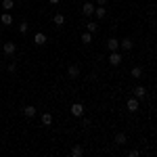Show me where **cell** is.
Listing matches in <instances>:
<instances>
[{
	"instance_id": "6da1fadb",
	"label": "cell",
	"mask_w": 157,
	"mask_h": 157,
	"mask_svg": "<svg viewBox=\"0 0 157 157\" xmlns=\"http://www.w3.org/2000/svg\"><path fill=\"white\" fill-rule=\"evenodd\" d=\"M2 52H4L6 57H15V52H17V44H15V42H4V44H2Z\"/></svg>"
},
{
	"instance_id": "7a4b0ae2",
	"label": "cell",
	"mask_w": 157,
	"mask_h": 157,
	"mask_svg": "<svg viewBox=\"0 0 157 157\" xmlns=\"http://www.w3.org/2000/svg\"><path fill=\"white\" fill-rule=\"evenodd\" d=\"M126 109H128L130 113H136V111H138V98H136V97L128 98V103H126Z\"/></svg>"
},
{
	"instance_id": "3957f363",
	"label": "cell",
	"mask_w": 157,
	"mask_h": 157,
	"mask_svg": "<svg viewBox=\"0 0 157 157\" xmlns=\"http://www.w3.org/2000/svg\"><path fill=\"white\" fill-rule=\"evenodd\" d=\"M121 59H124V57H121L117 50H111V55H109V63H111V65H120Z\"/></svg>"
},
{
	"instance_id": "277c9868",
	"label": "cell",
	"mask_w": 157,
	"mask_h": 157,
	"mask_svg": "<svg viewBox=\"0 0 157 157\" xmlns=\"http://www.w3.org/2000/svg\"><path fill=\"white\" fill-rule=\"evenodd\" d=\"M71 113L75 115V117H82V115H84V105H82V103H73L71 105Z\"/></svg>"
},
{
	"instance_id": "5b68a950",
	"label": "cell",
	"mask_w": 157,
	"mask_h": 157,
	"mask_svg": "<svg viewBox=\"0 0 157 157\" xmlns=\"http://www.w3.org/2000/svg\"><path fill=\"white\" fill-rule=\"evenodd\" d=\"M120 46H121L124 50H132V48H134L132 38H121V40H120Z\"/></svg>"
},
{
	"instance_id": "8992f818",
	"label": "cell",
	"mask_w": 157,
	"mask_h": 157,
	"mask_svg": "<svg viewBox=\"0 0 157 157\" xmlns=\"http://www.w3.org/2000/svg\"><path fill=\"white\" fill-rule=\"evenodd\" d=\"M94 9H97V6H94L92 2H86L84 6H82V13H84L86 17H90V15H94Z\"/></svg>"
},
{
	"instance_id": "52a82bcc",
	"label": "cell",
	"mask_w": 157,
	"mask_h": 157,
	"mask_svg": "<svg viewBox=\"0 0 157 157\" xmlns=\"http://www.w3.org/2000/svg\"><path fill=\"white\" fill-rule=\"evenodd\" d=\"M67 75H69L71 80H75V78L80 75V67H78V65H69V67H67Z\"/></svg>"
},
{
	"instance_id": "ba28073f",
	"label": "cell",
	"mask_w": 157,
	"mask_h": 157,
	"mask_svg": "<svg viewBox=\"0 0 157 157\" xmlns=\"http://www.w3.org/2000/svg\"><path fill=\"white\" fill-rule=\"evenodd\" d=\"M34 44H38V46H44V44H46V36H44L42 32H38L36 36H34Z\"/></svg>"
},
{
	"instance_id": "9c48e42d",
	"label": "cell",
	"mask_w": 157,
	"mask_h": 157,
	"mask_svg": "<svg viewBox=\"0 0 157 157\" xmlns=\"http://www.w3.org/2000/svg\"><path fill=\"white\" fill-rule=\"evenodd\" d=\"M134 97L136 98H145L147 97V88L145 86H136V88H134Z\"/></svg>"
},
{
	"instance_id": "30bf717a",
	"label": "cell",
	"mask_w": 157,
	"mask_h": 157,
	"mask_svg": "<svg viewBox=\"0 0 157 157\" xmlns=\"http://www.w3.org/2000/svg\"><path fill=\"white\" fill-rule=\"evenodd\" d=\"M117 46H120V40H117V38H109L107 40V48L109 50H117Z\"/></svg>"
},
{
	"instance_id": "8fae6325",
	"label": "cell",
	"mask_w": 157,
	"mask_h": 157,
	"mask_svg": "<svg viewBox=\"0 0 157 157\" xmlns=\"http://www.w3.org/2000/svg\"><path fill=\"white\" fill-rule=\"evenodd\" d=\"M23 113H25V117H34V115H36V107H34V105H25Z\"/></svg>"
},
{
	"instance_id": "7c38bea8",
	"label": "cell",
	"mask_w": 157,
	"mask_h": 157,
	"mask_svg": "<svg viewBox=\"0 0 157 157\" xmlns=\"http://www.w3.org/2000/svg\"><path fill=\"white\" fill-rule=\"evenodd\" d=\"M71 155H73V157H82V155H84V147H82V145H73Z\"/></svg>"
},
{
	"instance_id": "4fadbf2b",
	"label": "cell",
	"mask_w": 157,
	"mask_h": 157,
	"mask_svg": "<svg viewBox=\"0 0 157 157\" xmlns=\"http://www.w3.org/2000/svg\"><path fill=\"white\" fill-rule=\"evenodd\" d=\"M0 9H4V11H13V9H15V0H2Z\"/></svg>"
},
{
	"instance_id": "5bb4252c",
	"label": "cell",
	"mask_w": 157,
	"mask_h": 157,
	"mask_svg": "<svg viewBox=\"0 0 157 157\" xmlns=\"http://www.w3.org/2000/svg\"><path fill=\"white\" fill-rule=\"evenodd\" d=\"M94 15H97L98 19H105V17H107V9H105V6H97V9H94Z\"/></svg>"
},
{
	"instance_id": "9a60e30c",
	"label": "cell",
	"mask_w": 157,
	"mask_h": 157,
	"mask_svg": "<svg viewBox=\"0 0 157 157\" xmlns=\"http://www.w3.org/2000/svg\"><path fill=\"white\" fill-rule=\"evenodd\" d=\"M52 23L57 25V27H61V25L65 23V17H63V15H61V13H57V15H55V17H52Z\"/></svg>"
},
{
	"instance_id": "2e32d148",
	"label": "cell",
	"mask_w": 157,
	"mask_h": 157,
	"mask_svg": "<svg viewBox=\"0 0 157 157\" xmlns=\"http://www.w3.org/2000/svg\"><path fill=\"white\" fill-rule=\"evenodd\" d=\"M42 126H52V115L50 113H42Z\"/></svg>"
},
{
	"instance_id": "e0dca14e",
	"label": "cell",
	"mask_w": 157,
	"mask_h": 157,
	"mask_svg": "<svg viewBox=\"0 0 157 157\" xmlns=\"http://www.w3.org/2000/svg\"><path fill=\"white\" fill-rule=\"evenodd\" d=\"M0 23H2V25H11L13 23V17L9 15V13H4V15L0 17Z\"/></svg>"
},
{
	"instance_id": "ac0fdd59",
	"label": "cell",
	"mask_w": 157,
	"mask_h": 157,
	"mask_svg": "<svg viewBox=\"0 0 157 157\" xmlns=\"http://www.w3.org/2000/svg\"><path fill=\"white\" fill-rule=\"evenodd\" d=\"M132 78L134 80H138V78H143V67H132Z\"/></svg>"
},
{
	"instance_id": "d6986e66",
	"label": "cell",
	"mask_w": 157,
	"mask_h": 157,
	"mask_svg": "<svg viewBox=\"0 0 157 157\" xmlns=\"http://www.w3.org/2000/svg\"><path fill=\"white\" fill-rule=\"evenodd\" d=\"M86 29H88L90 34H94V32L98 29V23H94V21H88V23H86Z\"/></svg>"
},
{
	"instance_id": "ffe728a7",
	"label": "cell",
	"mask_w": 157,
	"mask_h": 157,
	"mask_svg": "<svg viewBox=\"0 0 157 157\" xmlns=\"http://www.w3.org/2000/svg\"><path fill=\"white\" fill-rule=\"evenodd\" d=\"M115 143H117V145H126V134L117 132V134H115Z\"/></svg>"
},
{
	"instance_id": "44dd1931",
	"label": "cell",
	"mask_w": 157,
	"mask_h": 157,
	"mask_svg": "<svg viewBox=\"0 0 157 157\" xmlns=\"http://www.w3.org/2000/svg\"><path fill=\"white\" fill-rule=\"evenodd\" d=\"M82 40H84V44H90V42H92V34H90V32H84V34H82Z\"/></svg>"
},
{
	"instance_id": "7402d4cb",
	"label": "cell",
	"mask_w": 157,
	"mask_h": 157,
	"mask_svg": "<svg viewBox=\"0 0 157 157\" xmlns=\"http://www.w3.org/2000/svg\"><path fill=\"white\" fill-rule=\"evenodd\" d=\"M27 29H29L27 21H21V23H19V32H21V34H27Z\"/></svg>"
},
{
	"instance_id": "603a6c76",
	"label": "cell",
	"mask_w": 157,
	"mask_h": 157,
	"mask_svg": "<svg viewBox=\"0 0 157 157\" xmlns=\"http://www.w3.org/2000/svg\"><path fill=\"white\" fill-rule=\"evenodd\" d=\"M6 69H9V71H11V73H15V71H17V63H11V65H9Z\"/></svg>"
},
{
	"instance_id": "cb8c5ba5",
	"label": "cell",
	"mask_w": 157,
	"mask_h": 157,
	"mask_svg": "<svg viewBox=\"0 0 157 157\" xmlns=\"http://www.w3.org/2000/svg\"><path fill=\"white\" fill-rule=\"evenodd\" d=\"M128 155H130V157H138V151H136V149H132V151H130Z\"/></svg>"
},
{
	"instance_id": "d4e9b609",
	"label": "cell",
	"mask_w": 157,
	"mask_h": 157,
	"mask_svg": "<svg viewBox=\"0 0 157 157\" xmlns=\"http://www.w3.org/2000/svg\"><path fill=\"white\" fill-rule=\"evenodd\" d=\"M97 4H98V6H105V4H107V0H97Z\"/></svg>"
},
{
	"instance_id": "484cf974",
	"label": "cell",
	"mask_w": 157,
	"mask_h": 157,
	"mask_svg": "<svg viewBox=\"0 0 157 157\" xmlns=\"http://www.w3.org/2000/svg\"><path fill=\"white\" fill-rule=\"evenodd\" d=\"M50 4H59V0H48Z\"/></svg>"
},
{
	"instance_id": "4316f807",
	"label": "cell",
	"mask_w": 157,
	"mask_h": 157,
	"mask_svg": "<svg viewBox=\"0 0 157 157\" xmlns=\"http://www.w3.org/2000/svg\"><path fill=\"white\" fill-rule=\"evenodd\" d=\"M0 71H2V63H0Z\"/></svg>"
},
{
	"instance_id": "83f0119b",
	"label": "cell",
	"mask_w": 157,
	"mask_h": 157,
	"mask_svg": "<svg viewBox=\"0 0 157 157\" xmlns=\"http://www.w3.org/2000/svg\"><path fill=\"white\" fill-rule=\"evenodd\" d=\"M65 2H71V0H65Z\"/></svg>"
}]
</instances>
